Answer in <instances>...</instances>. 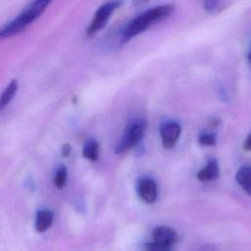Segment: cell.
I'll return each instance as SVG.
<instances>
[{
  "label": "cell",
  "instance_id": "6da1fadb",
  "mask_svg": "<svg viewBox=\"0 0 251 251\" xmlns=\"http://www.w3.org/2000/svg\"><path fill=\"white\" fill-rule=\"evenodd\" d=\"M175 11L174 4H163L156 7H152L139 14L131 21L121 31V41L123 43L130 40L131 38L144 32L152 25L164 21L169 18Z\"/></svg>",
  "mask_w": 251,
  "mask_h": 251
},
{
  "label": "cell",
  "instance_id": "7a4b0ae2",
  "mask_svg": "<svg viewBox=\"0 0 251 251\" xmlns=\"http://www.w3.org/2000/svg\"><path fill=\"white\" fill-rule=\"evenodd\" d=\"M52 0H33L17 17L6 24L0 30V37L10 38L25 30L47 9Z\"/></svg>",
  "mask_w": 251,
  "mask_h": 251
},
{
  "label": "cell",
  "instance_id": "3957f363",
  "mask_svg": "<svg viewBox=\"0 0 251 251\" xmlns=\"http://www.w3.org/2000/svg\"><path fill=\"white\" fill-rule=\"evenodd\" d=\"M123 4L122 0H111L102 4L94 13L88 27L86 28V35L91 37L103 29L112 15L118 10Z\"/></svg>",
  "mask_w": 251,
  "mask_h": 251
},
{
  "label": "cell",
  "instance_id": "277c9868",
  "mask_svg": "<svg viewBox=\"0 0 251 251\" xmlns=\"http://www.w3.org/2000/svg\"><path fill=\"white\" fill-rule=\"evenodd\" d=\"M146 126V122L142 119L130 121L125 128L121 141L116 146V152L124 153L135 146L144 135Z\"/></svg>",
  "mask_w": 251,
  "mask_h": 251
},
{
  "label": "cell",
  "instance_id": "5b68a950",
  "mask_svg": "<svg viewBox=\"0 0 251 251\" xmlns=\"http://www.w3.org/2000/svg\"><path fill=\"white\" fill-rule=\"evenodd\" d=\"M163 146L170 149L176 143L180 134V126L176 122H168L161 126L160 129Z\"/></svg>",
  "mask_w": 251,
  "mask_h": 251
},
{
  "label": "cell",
  "instance_id": "8992f818",
  "mask_svg": "<svg viewBox=\"0 0 251 251\" xmlns=\"http://www.w3.org/2000/svg\"><path fill=\"white\" fill-rule=\"evenodd\" d=\"M138 191L141 199L146 203H149V204L153 203L157 199V196H158L157 186L155 181L152 178H148V177L142 178L139 182Z\"/></svg>",
  "mask_w": 251,
  "mask_h": 251
},
{
  "label": "cell",
  "instance_id": "52a82bcc",
  "mask_svg": "<svg viewBox=\"0 0 251 251\" xmlns=\"http://www.w3.org/2000/svg\"><path fill=\"white\" fill-rule=\"evenodd\" d=\"M177 235L176 232L170 226H157L153 230V240L169 245H173V243L176 240Z\"/></svg>",
  "mask_w": 251,
  "mask_h": 251
},
{
  "label": "cell",
  "instance_id": "ba28073f",
  "mask_svg": "<svg viewBox=\"0 0 251 251\" xmlns=\"http://www.w3.org/2000/svg\"><path fill=\"white\" fill-rule=\"evenodd\" d=\"M219 175V163L216 159H211L208 161L207 165L197 173V178L201 181H209L217 178Z\"/></svg>",
  "mask_w": 251,
  "mask_h": 251
},
{
  "label": "cell",
  "instance_id": "9c48e42d",
  "mask_svg": "<svg viewBox=\"0 0 251 251\" xmlns=\"http://www.w3.org/2000/svg\"><path fill=\"white\" fill-rule=\"evenodd\" d=\"M237 183L249 195H251V166L241 167L235 176Z\"/></svg>",
  "mask_w": 251,
  "mask_h": 251
},
{
  "label": "cell",
  "instance_id": "30bf717a",
  "mask_svg": "<svg viewBox=\"0 0 251 251\" xmlns=\"http://www.w3.org/2000/svg\"><path fill=\"white\" fill-rule=\"evenodd\" d=\"M53 213L49 210H41L37 213L35 219V228L39 232H43L48 229L53 223Z\"/></svg>",
  "mask_w": 251,
  "mask_h": 251
},
{
  "label": "cell",
  "instance_id": "8fae6325",
  "mask_svg": "<svg viewBox=\"0 0 251 251\" xmlns=\"http://www.w3.org/2000/svg\"><path fill=\"white\" fill-rule=\"evenodd\" d=\"M19 88V83L17 79H12L9 84L6 86V88L4 89L2 95H1V99H0V109H4L15 97L17 91Z\"/></svg>",
  "mask_w": 251,
  "mask_h": 251
},
{
  "label": "cell",
  "instance_id": "7c38bea8",
  "mask_svg": "<svg viewBox=\"0 0 251 251\" xmlns=\"http://www.w3.org/2000/svg\"><path fill=\"white\" fill-rule=\"evenodd\" d=\"M82 155L85 159H88L90 161H97L99 158V144L98 142L94 140H89L85 143Z\"/></svg>",
  "mask_w": 251,
  "mask_h": 251
},
{
  "label": "cell",
  "instance_id": "4fadbf2b",
  "mask_svg": "<svg viewBox=\"0 0 251 251\" xmlns=\"http://www.w3.org/2000/svg\"><path fill=\"white\" fill-rule=\"evenodd\" d=\"M67 171L64 167L60 168L54 176V184L55 186H57L58 188H63L67 182Z\"/></svg>",
  "mask_w": 251,
  "mask_h": 251
},
{
  "label": "cell",
  "instance_id": "5bb4252c",
  "mask_svg": "<svg viewBox=\"0 0 251 251\" xmlns=\"http://www.w3.org/2000/svg\"><path fill=\"white\" fill-rule=\"evenodd\" d=\"M226 0H204V9L209 13L218 12Z\"/></svg>",
  "mask_w": 251,
  "mask_h": 251
},
{
  "label": "cell",
  "instance_id": "9a60e30c",
  "mask_svg": "<svg viewBox=\"0 0 251 251\" xmlns=\"http://www.w3.org/2000/svg\"><path fill=\"white\" fill-rule=\"evenodd\" d=\"M171 249H172V245L157 242L154 240L152 242H149L145 246V251H171Z\"/></svg>",
  "mask_w": 251,
  "mask_h": 251
},
{
  "label": "cell",
  "instance_id": "2e32d148",
  "mask_svg": "<svg viewBox=\"0 0 251 251\" xmlns=\"http://www.w3.org/2000/svg\"><path fill=\"white\" fill-rule=\"evenodd\" d=\"M198 142L201 145H206V146H214L217 142L216 135L214 133H203L199 136Z\"/></svg>",
  "mask_w": 251,
  "mask_h": 251
},
{
  "label": "cell",
  "instance_id": "e0dca14e",
  "mask_svg": "<svg viewBox=\"0 0 251 251\" xmlns=\"http://www.w3.org/2000/svg\"><path fill=\"white\" fill-rule=\"evenodd\" d=\"M193 251H219V249L215 245L205 244V245H202V246L194 249Z\"/></svg>",
  "mask_w": 251,
  "mask_h": 251
},
{
  "label": "cell",
  "instance_id": "ac0fdd59",
  "mask_svg": "<svg viewBox=\"0 0 251 251\" xmlns=\"http://www.w3.org/2000/svg\"><path fill=\"white\" fill-rule=\"evenodd\" d=\"M243 149L245 151H251V132L246 137V140L243 144Z\"/></svg>",
  "mask_w": 251,
  "mask_h": 251
},
{
  "label": "cell",
  "instance_id": "d6986e66",
  "mask_svg": "<svg viewBox=\"0 0 251 251\" xmlns=\"http://www.w3.org/2000/svg\"><path fill=\"white\" fill-rule=\"evenodd\" d=\"M71 151V147L69 144H65L63 145V148H62V155L63 156H68L69 153Z\"/></svg>",
  "mask_w": 251,
  "mask_h": 251
},
{
  "label": "cell",
  "instance_id": "ffe728a7",
  "mask_svg": "<svg viewBox=\"0 0 251 251\" xmlns=\"http://www.w3.org/2000/svg\"><path fill=\"white\" fill-rule=\"evenodd\" d=\"M248 60H249V62L251 63V49H250V51H249V53H248Z\"/></svg>",
  "mask_w": 251,
  "mask_h": 251
},
{
  "label": "cell",
  "instance_id": "44dd1931",
  "mask_svg": "<svg viewBox=\"0 0 251 251\" xmlns=\"http://www.w3.org/2000/svg\"><path fill=\"white\" fill-rule=\"evenodd\" d=\"M135 1H137V2H143V1H145V0H135Z\"/></svg>",
  "mask_w": 251,
  "mask_h": 251
}]
</instances>
